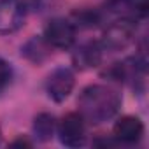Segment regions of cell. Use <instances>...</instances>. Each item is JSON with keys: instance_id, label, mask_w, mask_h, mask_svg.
<instances>
[{"instance_id": "cell-1", "label": "cell", "mask_w": 149, "mask_h": 149, "mask_svg": "<svg viewBox=\"0 0 149 149\" xmlns=\"http://www.w3.org/2000/svg\"><path fill=\"white\" fill-rule=\"evenodd\" d=\"M79 114L90 125H100L112 119L121 107V97L116 90L105 84H90L86 86L79 98Z\"/></svg>"}, {"instance_id": "cell-2", "label": "cell", "mask_w": 149, "mask_h": 149, "mask_svg": "<svg viewBox=\"0 0 149 149\" xmlns=\"http://www.w3.org/2000/svg\"><path fill=\"white\" fill-rule=\"evenodd\" d=\"M137 33V25L130 18H121L114 23H111L102 35V47L104 51H121L126 49L133 40Z\"/></svg>"}, {"instance_id": "cell-3", "label": "cell", "mask_w": 149, "mask_h": 149, "mask_svg": "<svg viewBox=\"0 0 149 149\" xmlns=\"http://www.w3.org/2000/svg\"><path fill=\"white\" fill-rule=\"evenodd\" d=\"M47 44L53 49H70L76 44V37H77V28L70 19L65 18H53L47 21L46 28H44V35H42Z\"/></svg>"}, {"instance_id": "cell-4", "label": "cell", "mask_w": 149, "mask_h": 149, "mask_svg": "<svg viewBox=\"0 0 149 149\" xmlns=\"http://www.w3.org/2000/svg\"><path fill=\"white\" fill-rule=\"evenodd\" d=\"M56 135L67 147H83L86 144V121L79 112H68L58 121Z\"/></svg>"}, {"instance_id": "cell-5", "label": "cell", "mask_w": 149, "mask_h": 149, "mask_svg": "<svg viewBox=\"0 0 149 149\" xmlns=\"http://www.w3.org/2000/svg\"><path fill=\"white\" fill-rule=\"evenodd\" d=\"M74 86H76V76H74V72L68 67L54 68L46 81L47 97L56 104L65 102L70 97V93L74 91Z\"/></svg>"}, {"instance_id": "cell-6", "label": "cell", "mask_w": 149, "mask_h": 149, "mask_svg": "<svg viewBox=\"0 0 149 149\" xmlns=\"http://www.w3.org/2000/svg\"><path fill=\"white\" fill-rule=\"evenodd\" d=\"M26 14L18 0H0V35L16 33L25 25Z\"/></svg>"}, {"instance_id": "cell-7", "label": "cell", "mask_w": 149, "mask_h": 149, "mask_svg": "<svg viewBox=\"0 0 149 149\" xmlns=\"http://www.w3.org/2000/svg\"><path fill=\"white\" fill-rule=\"evenodd\" d=\"M112 137L119 144H137L144 137V123L137 116H121L112 126Z\"/></svg>"}, {"instance_id": "cell-8", "label": "cell", "mask_w": 149, "mask_h": 149, "mask_svg": "<svg viewBox=\"0 0 149 149\" xmlns=\"http://www.w3.org/2000/svg\"><path fill=\"white\" fill-rule=\"evenodd\" d=\"M102 56H104V47L100 42L97 40H88L83 42L81 46H77L72 53V63L79 70H88V68H95L102 63Z\"/></svg>"}, {"instance_id": "cell-9", "label": "cell", "mask_w": 149, "mask_h": 149, "mask_svg": "<svg viewBox=\"0 0 149 149\" xmlns=\"http://www.w3.org/2000/svg\"><path fill=\"white\" fill-rule=\"evenodd\" d=\"M53 53V47L47 44V40L42 35H33L21 46V54L33 65L44 63Z\"/></svg>"}, {"instance_id": "cell-10", "label": "cell", "mask_w": 149, "mask_h": 149, "mask_svg": "<svg viewBox=\"0 0 149 149\" xmlns=\"http://www.w3.org/2000/svg\"><path fill=\"white\" fill-rule=\"evenodd\" d=\"M58 121L49 112H40L33 118V135L39 142H49L56 135Z\"/></svg>"}, {"instance_id": "cell-11", "label": "cell", "mask_w": 149, "mask_h": 149, "mask_svg": "<svg viewBox=\"0 0 149 149\" xmlns=\"http://www.w3.org/2000/svg\"><path fill=\"white\" fill-rule=\"evenodd\" d=\"M76 28H93L98 26L102 23V13L97 9H83V11H76L72 14L70 19Z\"/></svg>"}, {"instance_id": "cell-12", "label": "cell", "mask_w": 149, "mask_h": 149, "mask_svg": "<svg viewBox=\"0 0 149 149\" xmlns=\"http://www.w3.org/2000/svg\"><path fill=\"white\" fill-rule=\"evenodd\" d=\"M13 81V67L11 63L0 56V95H2Z\"/></svg>"}, {"instance_id": "cell-13", "label": "cell", "mask_w": 149, "mask_h": 149, "mask_svg": "<svg viewBox=\"0 0 149 149\" xmlns=\"http://www.w3.org/2000/svg\"><path fill=\"white\" fill-rule=\"evenodd\" d=\"M18 2L26 9V13H30V11H40L46 6V0H18Z\"/></svg>"}, {"instance_id": "cell-14", "label": "cell", "mask_w": 149, "mask_h": 149, "mask_svg": "<svg viewBox=\"0 0 149 149\" xmlns=\"http://www.w3.org/2000/svg\"><path fill=\"white\" fill-rule=\"evenodd\" d=\"M11 146H13V147H16V146H25V147H30V146H32V142H30V140H26V139H23V137H19V139L13 140V142H11Z\"/></svg>"}]
</instances>
